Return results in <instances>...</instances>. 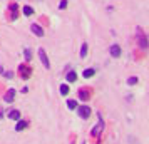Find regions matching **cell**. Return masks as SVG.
<instances>
[{"label":"cell","instance_id":"6da1fadb","mask_svg":"<svg viewBox=\"0 0 149 144\" xmlns=\"http://www.w3.org/2000/svg\"><path fill=\"white\" fill-rule=\"evenodd\" d=\"M136 35H137V40H139V47H141V49H148V40H146L144 32L141 30V27H137V32H136Z\"/></svg>","mask_w":149,"mask_h":144},{"label":"cell","instance_id":"7a4b0ae2","mask_svg":"<svg viewBox=\"0 0 149 144\" xmlns=\"http://www.w3.org/2000/svg\"><path fill=\"white\" fill-rule=\"evenodd\" d=\"M102 129H104V121H102V116L99 114V124H97L94 129H92V132H91V134H92L94 137H99V136H101V131Z\"/></svg>","mask_w":149,"mask_h":144},{"label":"cell","instance_id":"3957f363","mask_svg":"<svg viewBox=\"0 0 149 144\" xmlns=\"http://www.w3.org/2000/svg\"><path fill=\"white\" fill-rule=\"evenodd\" d=\"M39 57H40V62L44 64V67H45V69H50V62H49L47 54H45V50H44V49H39Z\"/></svg>","mask_w":149,"mask_h":144},{"label":"cell","instance_id":"277c9868","mask_svg":"<svg viewBox=\"0 0 149 144\" xmlns=\"http://www.w3.org/2000/svg\"><path fill=\"white\" fill-rule=\"evenodd\" d=\"M77 112H79V116H81L82 119H89V116H91V107H87V106H82V107H79V109H77Z\"/></svg>","mask_w":149,"mask_h":144},{"label":"cell","instance_id":"5b68a950","mask_svg":"<svg viewBox=\"0 0 149 144\" xmlns=\"http://www.w3.org/2000/svg\"><path fill=\"white\" fill-rule=\"evenodd\" d=\"M30 30H32L37 37H42V35H44V29H42L40 25H37V24H32V25H30Z\"/></svg>","mask_w":149,"mask_h":144},{"label":"cell","instance_id":"8992f818","mask_svg":"<svg viewBox=\"0 0 149 144\" xmlns=\"http://www.w3.org/2000/svg\"><path fill=\"white\" fill-rule=\"evenodd\" d=\"M15 101V89H8L5 94V102H14Z\"/></svg>","mask_w":149,"mask_h":144},{"label":"cell","instance_id":"52a82bcc","mask_svg":"<svg viewBox=\"0 0 149 144\" xmlns=\"http://www.w3.org/2000/svg\"><path fill=\"white\" fill-rule=\"evenodd\" d=\"M111 55H112V57H116V59H117V57H121V47H119V45H111Z\"/></svg>","mask_w":149,"mask_h":144},{"label":"cell","instance_id":"ba28073f","mask_svg":"<svg viewBox=\"0 0 149 144\" xmlns=\"http://www.w3.org/2000/svg\"><path fill=\"white\" fill-rule=\"evenodd\" d=\"M79 97H81L82 101H89V99H91V92L86 90V89H81L79 90Z\"/></svg>","mask_w":149,"mask_h":144},{"label":"cell","instance_id":"9c48e42d","mask_svg":"<svg viewBox=\"0 0 149 144\" xmlns=\"http://www.w3.org/2000/svg\"><path fill=\"white\" fill-rule=\"evenodd\" d=\"M67 81L69 82H75L77 81V74H75L74 70H69L67 72Z\"/></svg>","mask_w":149,"mask_h":144},{"label":"cell","instance_id":"30bf717a","mask_svg":"<svg viewBox=\"0 0 149 144\" xmlns=\"http://www.w3.org/2000/svg\"><path fill=\"white\" fill-rule=\"evenodd\" d=\"M20 72H22V77H24V79H27L29 76H30V69H27L25 67V65H20Z\"/></svg>","mask_w":149,"mask_h":144},{"label":"cell","instance_id":"8fae6325","mask_svg":"<svg viewBox=\"0 0 149 144\" xmlns=\"http://www.w3.org/2000/svg\"><path fill=\"white\" fill-rule=\"evenodd\" d=\"M25 127H27V121H19L15 126V131H24Z\"/></svg>","mask_w":149,"mask_h":144},{"label":"cell","instance_id":"7c38bea8","mask_svg":"<svg viewBox=\"0 0 149 144\" xmlns=\"http://www.w3.org/2000/svg\"><path fill=\"white\" fill-rule=\"evenodd\" d=\"M8 117H10V119H15V121H17V119H20V112H19V111H10V114H8Z\"/></svg>","mask_w":149,"mask_h":144},{"label":"cell","instance_id":"4fadbf2b","mask_svg":"<svg viewBox=\"0 0 149 144\" xmlns=\"http://www.w3.org/2000/svg\"><path fill=\"white\" fill-rule=\"evenodd\" d=\"M94 72H95V70H94V69H91V67L86 69V70H84V77H87V79H89V77L94 76Z\"/></svg>","mask_w":149,"mask_h":144},{"label":"cell","instance_id":"5bb4252c","mask_svg":"<svg viewBox=\"0 0 149 144\" xmlns=\"http://www.w3.org/2000/svg\"><path fill=\"white\" fill-rule=\"evenodd\" d=\"M61 94H62V96H67V94H69V86H67V84H62V86H61Z\"/></svg>","mask_w":149,"mask_h":144},{"label":"cell","instance_id":"9a60e30c","mask_svg":"<svg viewBox=\"0 0 149 144\" xmlns=\"http://www.w3.org/2000/svg\"><path fill=\"white\" fill-rule=\"evenodd\" d=\"M24 14L27 15V17H29V15H32V14H34V8L29 7V5H25V7H24Z\"/></svg>","mask_w":149,"mask_h":144},{"label":"cell","instance_id":"2e32d148","mask_svg":"<svg viewBox=\"0 0 149 144\" xmlns=\"http://www.w3.org/2000/svg\"><path fill=\"white\" fill-rule=\"evenodd\" d=\"M87 55V44H82L81 47V57H86Z\"/></svg>","mask_w":149,"mask_h":144},{"label":"cell","instance_id":"e0dca14e","mask_svg":"<svg viewBox=\"0 0 149 144\" xmlns=\"http://www.w3.org/2000/svg\"><path fill=\"white\" fill-rule=\"evenodd\" d=\"M137 81H139L137 77H129V79H127V84H129V86H134V84H137Z\"/></svg>","mask_w":149,"mask_h":144},{"label":"cell","instance_id":"ac0fdd59","mask_svg":"<svg viewBox=\"0 0 149 144\" xmlns=\"http://www.w3.org/2000/svg\"><path fill=\"white\" fill-rule=\"evenodd\" d=\"M67 107H69V109H75V107H77V102H75V101H69Z\"/></svg>","mask_w":149,"mask_h":144},{"label":"cell","instance_id":"d6986e66","mask_svg":"<svg viewBox=\"0 0 149 144\" xmlns=\"http://www.w3.org/2000/svg\"><path fill=\"white\" fill-rule=\"evenodd\" d=\"M65 7H67V0H61V5H59V8H62V10H64Z\"/></svg>","mask_w":149,"mask_h":144},{"label":"cell","instance_id":"ffe728a7","mask_svg":"<svg viewBox=\"0 0 149 144\" xmlns=\"http://www.w3.org/2000/svg\"><path fill=\"white\" fill-rule=\"evenodd\" d=\"M24 54H25V59H27V61H30V57H32V54H30V50H25Z\"/></svg>","mask_w":149,"mask_h":144},{"label":"cell","instance_id":"44dd1931","mask_svg":"<svg viewBox=\"0 0 149 144\" xmlns=\"http://www.w3.org/2000/svg\"><path fill=\"white\" fill-rule=\"evenodd\" d=\"M10 10H12V12H15V14H17V5H15V3H12V5H10Z\"/></svg>","mask_w":149,"mask_h":144},{"label":"cell","instance_id":"7402d4cb","mask_svg":"<svg viewBox=\"0 0 149 144\" xmlns=\"http://www.w3.org/2000/svg\"><path fill=\"white\" fill-rule=\"evenodd\" d=\"M2 117H3V112H2V111H0V119H2Z\"/></svg>","mask_w":149,"mask_h":144}]
</instances>
